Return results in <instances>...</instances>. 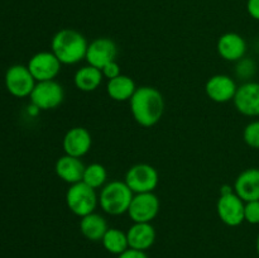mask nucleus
I'll return each instance as SVG.
<instances>
[{
    "instance_id": "3",
    "label": "nucleus",
    "mask_w": 259,
    "mask_h": 258,
    "mask_svg": "<svg viewBox=\"0 0 259 258\" xmlns=\"http://www.w3.org/2000/svg\"><path fill=\"white\" fill-rule=\"evenodd\" d=\"M134 192L129 189L125 181L111 180L108 181L99 192V206L108 215H123L128 212Z\"/></svg>"
},
{
    "instance_id": "8",
    "label": "nucleus",
    "mask_w": 259,
    "mask_h": 258,
    "mask_svg": "<svg viewBox=\"0 0 259 258\" xmlns=\"http://www.w3.org/2000/svg\"><path fill=\"white\" fill-rule=\"evenodd\" d=\"M5 88L14 98L23 99L30 96L37 81L24 65H13L5 72Z\"/></svg>"
},
{
    "instance_id": "29",
    "label": "nucleus",
    "mask_w": 259,
    "mask_h": 258,
    "mask_svg": "<svg viewBox=\"0 0 259 258\" xmlns=\"http://www.w3.org/2000/svg\"><path fill=\"white\" fill-rule=\"evenodd\" d=\"M247 12L254 20H259V0H248Z\"/></svg>"
},
{
    "instance_id": "13",
    "label": "nucleus",
    "mask_w": 259,
    "mask_h": 258,
    "mask_svg": "<svg viewBox=\"0 0 259 258\" xmlns=\"http://www.w3.org/2000/svg\"><path fill=\"white\" fill-rule=\"evenodd\" d=\"M238 85L234 78L229 75L218 73L207 78L205 83V93L207 98L218 104H225L233 101L237 94Z\"/></svg>"
},
{
    "instance_id": "7",
    "label": "nucleus",
    "mask_w": 259,
    "mask_h": 258,
    "mask_svg": "<svg viewBox=\"0 0 259 258\" xmlns=\"http://www.w3.org/2000/svg\"><path fill=\"white\" fill-rule=\"evenodd\" d=\"M29 99L30 104L39 110H52L65 100V89L56 80L40 81L35 83Z\"/></svg>"
},
{
    "instance_id": "14",
    "label": "nucleus",
    "mask_w": 259,
    "mask_h": 258,
    "mask_svg": "<svg viewBox=\"0 0 259 258\" xmlns=\"http://www.w3.org/2000/svg\"><path fill=\"white\" fill-rule=\"evenodd\" d=\"M93 146V137L83 126H73L65 133L62 139V148L65 154L82 158L90 152Z\"/></svg>"
},
{
    "instance_id": "11",
    "label": "nucleus",
    "mask_w": 259,
    "mask_h": 258,
    "mask_svg": "<svg viewBox=\"0 0 259 258\" xmlns=\"http://www.w3.org/2000/svg\"><path fill=\"white\" fill-rule=\"evenodd\" d=\"M238 113L249 118L259 116V82L248 81L238 86L237 94L233 99Z\"/></svg>"
},
{
    "instance_id": "26",
    "label": "nucleus",
    "mask_w": 259,
    "mask_h": 258,
    "mask_svg": "<svg viewBox=\"0 0 259 258\" xmlns=\"http://www.w3.org/2000/svg\"><path fill=\"white\" fill-rule=\"evenodd\" d=\"M244 220L252 225L259 224V200L245 202Z\"/></svg>"
},
{
    "instance_id": "22",
    "label": "nucleus",
    "mask_w": 259,
    "mask_h": 258,
    "mask_svg": "<svg viewBox=\"0 0 259 258\" xmlns=\"http://www.w3.org/2000/svg\"><path fill=\"white\" fill-rule=\"evenodd\" d=\"M101 243H103V247L109 253L115 255L121 254L129 248L126 233L118 229V228H109L105 234H104Z\"/></svg>"
},
{
    "instance_id": "9",
    "label": "nucleus",
    "mask_w": 259,
    "mask_h": 258,
    "mask_svg": "<svg viewBox=\"0 0 259 258\" xmlns=\"http://www.w3.org/2000/svg\"><path fill=\"white\" fill-rule=\"evenodd\" d=\"M27 67L29 68L34 80L40 82L56 80L58 73L61 72L62 63L58 61L52 51H40L29 58Z\"/></svg>"
},
{
    "instance_id": "10",
    "label": "nucleus",
    "mask_w": 259,
    "mask_h": 258,
    "mask_svg": "<svg viewBox=\"0 0 259 258\" xmlns=\"http://www.w3.org/2000/svg\"><path fill=\"white\" fill-rule=\"evenodd\" d=\"M161 201L154 192L134 194L126 214L133 223H152L158 215Z\"/></svg>"
},
{
    "instance_id": "18",
    "label": "nucleus",
    "mask_w": 259,
    "mask_h": 258,
    "mask_svg": "<svg viewBox=\"0 0 259 258\" xmlns=\"http://www.w3.org/2000/svg\"><path fill=\"white\" fill-rule=\"evenodd\" d=\"M126 237L129 248L146 252L156 242L157 233L151 223H133L126 232Z\"/></svg>"
},
{
    "instance_id": "17",
    "label": "nucleus",
    "mask_w": 259,
    "mask_h": 258,
    "mask_svg": "<svg viewBox=\"0 0 259 258\" xmlns=\"http://www.w3.org/2000/svg\"><path fill=\"white\" fill-rule=\"evenodd\" d=\"M85 167L86 166L81 161V158L63 154L56 161L55 172L63 182L73 185L82 181Z\"/></svg>"
},
{
    "instance_id": "30",
    "label": "nucleus",
    "mask_w": 259,
    "mask_h": 258,
    "mask_svg": "<svg viewBox=\"0 0 259 258\" xmlns=\"http://www.w3.org/2000/svg\"><path fill=\"white\" fill-rule=\"evenodd\" d=\"M255 248H257V253L259 254V234L257 237V240H255Z\"/></svg>"
},
{
    "instance_id": "20",
    "label": "nucleus",
    "mask_w": 259,
    "mask_h": 258,
    "mask_svg": "<svg viewBox=\"0 0 259 258\" xmlns=\"http://www.w3.org/2000/svg\"><path fill=\"white\" fill-rule=\"evenodd\" d=\"M104 80L103 72L100 68H96L94 66H82L78 68L73 75V83L77 90L82 93H93L96 89L100 88L101 82Z\"/></svg>"
},
{
    "instance_id": "24",
    "label": "nucleus",
    "mask_w": 259,
    "mask_h": 258,
    "mask_svg": "<svg viewBox=\"0 0 259 258\" xmlns=\"http://www.w3.org/2000/svg\"><path fill=\"white\" fill-rule=\"evenodd\" d=\"M258 72V65L255 62L254 58L252 57H243L239 61L235 62L234 66V75L238 80L242 82H248V81H253Z\"/></svg>"
},
{
    "instance_id": "6",
    "label": "nucleus",
    "mask_w": 259,
    "mask_h": 258,
    "mask_svg": "<svg viewBox=\"0 0 259 258\" xmlns=\"http://www.w3.org/2000/svg\"><path fill=\"white\" fill-rule=\"evenodd\" d=\"M124 181L134 194L154 192L159 182L158 171L149 163H136L126 171Z\"/></svg>"
},
{
    "instance_id": "25",
    "label": "nucleus",
    "mask_w": 259,
    "mask_h": 258,
    "mask_svg": "<svg viewBox=\"0 0 259 258\" xmlns=\"http://www.w3.org/2000/svg\"><path fill=\"white\" fill-rule=\"evenodd\" d=\"M243 141L248 147L259 149V119L252 120L243 129Z\"/></svg>"
},
{
    "instance_id": "21",
    "label": "nucleus",
    "mask_w": 259,
    "mask_h": 258,
    "mask_svg": "<svg viewBox=\"0 0 259 258\" xmlns=\"http://www.w3.org/2000/svg\"><path fill=\"white\" fill-rule=\"evenodd\" d=\"M137 90V85L132 77L126 75H119L118 77L108 80L106 83V93L109 98L114 101H129Z\"/></svg>"
},
{
    "instance_id": "27",
    "label": "nucleus",
    "mask_w": 259,
    "mask_h": 258,
    "mask_svg": "<svg viewBox=\"0 0 259 258\" xmlns=\"http://www.w3.org/2000/svg\"><path fill=\"white\" fill-rule=\"evenodd\" d=\"M101 72H103L104 78H108V80H111V78L118 77L119 75H121L120 66L116 61H113V62H109L108 65L104 66L101 68Z\"/></svg>"
},
{
    "instance_id": "16",
    "label": "nucleus",
    "mask_w": 259,
    "mask_h": 258,
    "mask_svg": "<svg viewBox=\"0 0 259 258\" xmlns=\"http://www.w3.org/2000/svg\"><path fill=\"white\" fill-rule=\"evenodd\" d=\"M233 189L244 202L259 200V168L252 167L240 172Z\"/></svg>"
},
{
    "instance_id": "19",
    "label": "nucleus",
    "mask_w": 259,
    "mask_h": 258,
    "mask_svg": "<svg viewBox=\"0 0 259 258\" xmlns=\"http://www.w3.org/2000/svg\"><path fill=\"white\" fill-rule=\"evenodd\" d=\"M108 229L109 227L106 219L96 211L82 217L80 220L81 234L91 242H101Z\"/></svg>"
},
{
    "instance_id": "23",
    "label": "nucleus",
    "mask_w": 259,
    "mask_h": 258,
    "mask_svg": "<svg viewBox=\"0 0 259 258\" xmlns=\"http://www.w3.org/2000/svg\"><path fill=\"white\" fill-rule=\"evenodd\" d=\"M82 182L95 190L101 189L108 182V171L101 163H90L85 167Z\"/></svg>"
},
{
    "instance_id": "1",
    "label": "nucleus",
    "mask_w": 259,
    "mask_h": 258,
    "mask_svg": "<svg viewBox=\"0 0 259 258\" xmlns=\"http://www.w3.org/2000/svg\"><path fill=\"white\" fill-rule=\"evenodd\" d=\"M133 119L144 128L159 123L164 113V99L158 89L153 86H139L129 100Z\"/></svg>"
},
{
    "instance_id": "5",
    "label": "nucleus",
    "mask_w": 259,
    "mask_h": 258,
    "mask_svg": "<svg viewBox=\"0 0 259 258\" xmlns=\"http://www.w3.org/2000/svg\"><path fill=\"white\" fill-rule=\"evenodd\" d=\"M65 200L68 210L76 217L82 218L95 211L99 205V194L95 189L81 181L70 185Z\"/></svg>"
},
{
    "instance_id": "4",
    "label": "nucleus",
    "mask_w": 259,
    "mask_h": 258,
    "mask_svg": "<svg viewBox=\"0 0 259 258\" xmlns=\"http://www.w3.org/2000/svg\"><path fill=\"white\" fill-rule=\"evenodd\" d=\"M245 202L234 192L230 185L220 187V195L217 201V212L222 223L228 227H239L244 220Z\"/></svg>"
},
{
    "instance_id": "12",
    "label": "nucleus",
    "mask_w": 259,
    "mask_h": 258,
    "mask_svg": "<svg viewBox=\"0 0 259 258\" xmlns=\"http://www.w3.org/2000/svg\"><path fill=\"white\" fill-rule=\"evenodd\" d=\"M118 46L111 38L99 37L89 43L85 61L88 65L96 68H103L109 62L116 61Z\"/></svg>"
},
{
    "instance_id": "28",
    "label": "nucleus",
    "mask_w": 259,
    "mask_h": 258,
    "mask_svg": "<svg viewBox=\"0 0 259 258\" xmlns=\"http://www.w3.org/2000/svg\"><path fill=\"white\" fill-rule=\"evenodd\" d=\"M118 258H149L144 250L133 249V248H128L125 252L118 255Z\"/></svg>"
},
{
    "instance_id": "15",
    "label": "nucleus",
    "mask_w": 259,
    "mask_h": 258,
    "mask_svg": "<svg viewBox=\"0 0 259 258\" xmlns=\"http://www.w3.org/2000/svg\"><path fill=\"white\" fill-rule=\"evenodd\" d=\"M218 55L228 62H237L247 56V40L235 32H227L219 37L217 42Z\"/></svg>"
},
{
    "instance_id": "2",
    "label": "nucleus",
    "mask_w": 259,
    "mask_h": 258,
    "mask_svg": "<svg viewBox=\"0 0 259 258\" xmlns=\"http://www.w3.org/2000/svg\"><path fill=\"white\" fill-rule=\"evenodd\" d=\"M89 42L85 35L72 28H63L55 33L51 51L62 65L73 66L85 60Z\"/></svg>"
}]
</instances>
